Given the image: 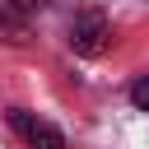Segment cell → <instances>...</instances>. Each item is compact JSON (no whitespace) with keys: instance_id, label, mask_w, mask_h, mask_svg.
Listing matches in <instances>:
<instances>
[{"instance_id":"6da1fadb","label":"cell","mask_w":149,"mask_h":149,"mask_svg":"<svg viewBox=\"0 0 149 149\" xmlns=\"http://www.w3.org/2000/svg\"><path fill=\"white\" fill-rule=\"evenodd\" d=\"M107 37H112V28H107V19H102L98 9L74 14V23H70V47H74V56H102Z\"/></svg>"},{"instance_id":"7a4b0ae2","label":"cell","mask_w":149,"mask_h":149,"mask_svg":"<svg viewBox=\"0 0 149 149\" xmlns=\"http://www.w3.org/2000/svg\"><path fill=\"white\" fill-rule=\"evenodd\" d=\"M9 126L28 140V149H65V135H61L51 121H42V116H33V112H23V107H9Z\"/></svg>"},{"instance_id":"3957f363","label":"cell","mask_w":149,"mask_h":149,"mask_svg":"<svg viewBox=\"0 0 149 149\" xmlns=\"http://www.w3.org/2000/svg\"><path fill=\"white\" fill-rule=\"evenodd\" d=\"M0 37L5 42H28V23H23L14 0H0Z\"/></svg>"},{"instance_id":"277c9868","label":"cell","mask_w":149,"mask_h":149,"mask_svg":"<svg viewBox=\"0 0 149 149\" xmlns=\"http://www.w3.org/2000/svg\"><path fill=\"white\" fill-rule=\"evenodd\" d=\"M130 102H135L140 112H149V74H140V79L130 84Z\"/></svg>"},{"instance_id":"5b68a950","label":"cell","mask_w":149,"mask_h":149,"mask_svg":"<svg viewBox=\"0 0 149 149\" xmlns=\"http://www.w3.org/2000/svg\"><path fill=\"white\" fill-rule=\"evenodd\" d=\"M14 5H19V9H47L51 0H14Z\"/></svg>"}]
</instances>
